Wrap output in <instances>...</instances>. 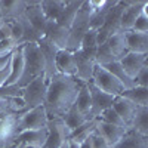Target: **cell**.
I'll return each mask as SVG.
<instances>
[{"label":"cell","mask_w":148,"mask_h":148,"mask_svg":"<svg viewBox=\"0 0 148 148\" xmlns=\"http://www.w3.org/2000/svg\"><path fill=\"white\" fill-rule=\"evenodd\" d=\"M89 144H90V148H111L99 135H98L96 132H93L90 135V138H89Z\"/></svg>","instance_id":"obj_38"},{"label":"cell","mask_w":148,"mask_h":148,"mask_svg":"<svg viewBox=\"0 0 148 148\" xmlns=\"http://www.w3.org/2000/svg\"><path fill=\"white\" fill-rule=\"evenodd\" d=\"M82 3L83 2H67L65 3V8L62 10V14H61V16L58 18L56 22L59 24L61 27H64V28L68 30L71 27L74 18H76V15H77V12H79Z\"/></svg>","instance_id":"obj_28"},{"label":"cell","mask_w":148,"mask_h":148,"mask_svg":"<svg viewBox=\"0 0 148 148\" xmlns=\"http://www.w3.org/2000/svg\"><path fill=\"white\" fill-rule=\"evenodd\" d=\"M105 43L108 45L111 53L114 55V58L117 61L125 53H127V51H126V40H125V31H117L116 34L111 36Z\"/></svg>","instance_id":"obj_27"},{"label":"cell","mask_w":148,"mask_h":148,"mask_svg":"<svg viewBox=\"0 0 148 148\" xmlns=\"http://www.w3.org/2000/svg\"><path fill=\"white\" fill-rule=\"evenodd\" d=\"M27 2H0L2 19H18L24 15Z\"/></svg>","instance_id":"obj_23"},{"label":"cell","mask_w":148,"mask_h":148,"mask_svg":"<svg viewBox=\"0 0 148 148\" xmlns=\"http://www.w3.org/2000/svg\"><path fill=\"white\" fill-rule=\"evenodd\" d=\"M119 62L121 65V68L125 70V73L127 76L135 80V77L138 76V73L148 64V53H132V52H127L125 53L120 59Z\"/></svg>","instance_id":"obj_10"},{"label":"cell","mask_w":148,"mask_h":148,"mask_svg":"<svg viewBox=\"0 0 148 148\" xmlns=\"http://www.w3.org/2000/svg\"><path fill=\"white\" fill-rule=\"evenodd\" d=\"M61 119H62V121H64V125L67 126V129L70 130V133H71L74 129H77L79 126H82L86 120H89L84 114H82L74 105H73Z\"/></svg>","instance_id":"obj_31"},{"label":"cell","mask_w":148,"mask_h":148,"mask_svg":"<svg viewBox=\"0 0 148 148\" xmlns=\"http://www.w3.org/2000/svg\"><path fill=\"white\" fill-rule=\"evenodd\" d=\"M46 88H47V79L45 76L37 77L36 80L28 83L25 88H22L21 99H22V102H24L27 110L45 104Z\"/></svg>","instance_id":"obj_6"},{"label":"cell","mask_w":148,"mask_h":148,"mask_svg":"<svg viewBox=\"0 0 148 148\" xmlns=\"http://www.w3.org/2000/svg\"><path fill=\"white\" fill-rule=\"evenodd\" d=\"M129 129L144 135V136H148V107H139L136 110V114H135Z\"/></svg>","instance_id":"obj_26"},{"label":"cell","mask_w":148,"mask_h":148,"mask_svg":"<svg viewBox=\"0 0 148 148\" xmlns=\"http://www.w3.org/2000/svg\"><path fill=\"white\" fill-rule=\"evenodd\" d=\"M39 46H40V51H42L43 58H45V77L49 80V79H52L53 76L58 74V71H56L58 49L47 39H45V37H42V40L39 42Z\"/></svg>","instance_id":"obj_15"},{"label":"cell","mask_w":148,"mask_h":148,"mask_svg":"<svg viewBox=\"0 0 148 148\" xmlns=\"http://www.w3.org/2000/svg\"><path fill=\"white\" fill-rule=\"evenodd\" d=\"M135 84H136V86H144V88H148V64L138 73V76L135 77Z\"/></svg>","instance_id":"obj_39"},{"label":"cell","mask_w":148,"mask_h":148,"mask_svg":"<svg viewBox=\"0 0 148 148\" xmlns=\"http://www.w3.org/2000/svg\"><path fill=\"white\" fill-rule=\"evenodd\" d=\"M25 148H31V147H25Z\"/></svg>","instance_id":"obj_47"},{"label":"cell","mask_w":148,"mask_h":148,"mask_svg":"<svg viewBox=\"0 0 148 148\" xmlns=\"http://www.w3.org/2000/svg\"><path fill=\"white\" fill-rule=\"evenodd\" d=\"M24 71V55H22V46L16 47L10 56V74L5 86L18 84Z\"/></svg>","instance_id":"obj_21"},{"label":"cell","mask_w":148,"mask_h":148,"mask_svg":"<svg viewBox=\"0 0 148 148\" xmlns=\"http://www.w3.org/2000/svg\"><path fill=\"white\" fill-rule=\"evenodd\" d=\"M98 120H101V121H105V123H108V125H114V126H120V127H126V125L121 121V119L117 116V113L113 110V108H107L104 113L98 117ZM127 129V127H126Z\"/></svg>","instance_id":"obj_34"},{"label":"cell","mask_w":148,"mask_h":148,"mask_svg":"<svg viewBox=\"0 0 148 148\" xmlns=\"http://www.w3.org/2000/svg\"><path fill=\"white\" fill-rule=\"evenodd\" d=\"M86 84H88V89H89V93H90V113H89V119H98L107 108L111 107L114 96L104 93L102 90L95 88L90 82L86 83Z\"/></svg>","instance_id":"obj_9"},{"label":"cell","mask_w":148,"mask_h":148,"mask_svg":"<svg viewBox=\"0 0 148 148\" xmlns=\"http://www.w3.org/2000/svg\"><path fill=\"white\" fill-rule=\"evenodd\" d=\"M14 148H25V145H22V144H18V145H15Z\"/></svg>","instance_id":"obj_46"},{"label":"cell","mask_w":148,"mask_h":148,"mask_svg":"<svg viewBox=\"0 0 148 148\" xmlns=\"http://www.w3.org/2000/svg\"><path fill=\"white\" fill-rule=\"evenodd\" d=\"M56 71L58 74H64V76H71V77L76 76V58H74V52H70L67 49L58 51Z\"/></svg>","instance_id":"obj_20"},{"label":"cell","mask_w":148,"mask_h":148,"mask_svg":"<svg viewBox=\"0 0 148 148\" xmlns=\"http://www.w3.org/2000/svg\"><path fill=\"white\" fill-rule=\"evenodd\" d=\"M80 148H90V144H89V139L86 141V142H83L82 145H80Z\"/></svg>","instance_id":"obj_44"},{"label":"cell","mask_w":148,"mask_h":148,"mask_svg":"<svg viewBox=\"0 0 148 148\" xmlns=\"http://www.w3.org/2000/svg\"><path fill=\"white\" fill-rule=\"evenodd\" d=\"M10 56H12V55H8V56H0V70L6 68V67L10 64Z\"/></svg>","instance_id":"obj_42"},{"label":"cell","mask_w":148,"mask_h":148,"mask_svg":"<svg viewBox=\"0 0 148 148\" xmlns=\"http://www.w3.org/2000/svg\"><path fill=\"white\" fill-rule=\"evenodd\" d=\"M22 89L18 88L16 84L12 86H3L0 88V99H8V98H21Z\"/></svg>","instance_id":"obj_36"},{"label":"cell","mask_w":148,"mask_h":148,"mask_svg":"<svg viewBox=\"0 0 148 148\" xmlns=\"http://www.w3.org/2000/svg\"><path fill=\"white\" fill-rule=\"evenodd\" d=\"M3 40H10V27L8 21H2L0 22V42Z\"/></svg>","instance_id":"obj_40"},{"label":"cell","mask_w":148,"mask_h":148,"mask_svg":"<svg viewBox=\"0 0 148 148\" xmlns=\"http://www.w3.org/2000/svg\"><path fill=\"white\" fill-rule=\"evenodd\" d=\"M22 16L36 31H39L43 36L47 19L40 8V2H27V8H25V12H24Z\"/></svg>","instance_id":"obj_13"},{"label":"cell","mask_w":148,"mask_h":148,"mask_svg":"<svg viewBox=\"0 0 148 148\" xmlns=\"http://www.w3.org/2000/svg\"><path fill=\"white\" fill-rule=\"evenodd\" d=\"M27 108L21 98L0 99V148H14L18 135V120Z\"/></svg>","instance_id":"obj_2"},{"label":"cell","mask_w":148,"mask_h":148,"mask_svg":"<svg viewBox=\"0 0 148 148\" xmlns=\"http://www.w3.org/2000/svg\"><path fill=\"white\" fill-rule=\"evenodd\" d=\"M148 6V2H123V10L120 18V30L121 31H130L135 21L141 10Z\"/></svg>","instance_id":"obj_11"},{"label":"cell","mask_w":148,"mask_h":148,"mask_svg":"<svg viewBox=\"0 0 148 148\" xmlns=\"http://www.w3.org/2000/svg\"><path fill=\"white\" fill-rule=\"evenodd\" d=\"M22 55H24V71L18 88H25L28 83L36 80L37 77L45 76V58L40 51L39 43H27L22 46Z\"/></svg>","instance_id":"obj_3"},{"label":"cell","mask_w":148,"mask_h":148,"mask_svg":"<svg viewBox=\"0 0 148 148\" xmlns=\"http://www.w3.org/2000/svg\"><path fill=\"white\" fill-rule=\"evenodd\" d=\"M121 96L129 99L136 107H148V88L144 86H133L130 89L123 90Z\"/></svg>","instance_id":"obj_24"},{"label":"cell","mask_w":148,"mask_h":148,"mask_svg":"<svg viewBox=\"0 0 148 148\" xmlns=\"http://www.w3.org/2000/svg\"><path fill=\"white\" fill-rule=\"evenodd\" d=\"M90 83L95 86V88H98L99 90H102L104 93L111 95V96H119V95H121L123 90H125L123 84L110 71H107L101 65L95 67Z\"/></svg>","instance_id":"obj_5"},{"label":"cell","mask_w":148,"mask_h":148,"mask_svg":"<svg viewBox=\"0 0 148 148\" xmlns=\"http://www.w3.org/2000/svg\"><path fill=\"white\" fill-rule=\"evenodd\" d=\"M43 37L51 42L58 51H64V49H67L68 30L64 28V27H61L56 21H47L45 33H43Z\"/></svg>","instance_id":"obj_12"},{"label":"cell","mask_w":148,"mask_h":148,"mask_svg":"<svg viewBox=\"0 0 148 148\" xmlns=\"http://www.w3.org/2000/svg\"><path fill=\"white\" fill-rule=\"evenodd\" d=\"M126 51L132 53H148V33L125 31Z\"/></svg>","instance_id":"obj_19"},{"label":"cell","mask_w":148,"mask_h":148,"mask_svg":"<svg viewBox=\"0 0 148 148\" xmlns=\"http://www.w3.org/2000/svg\"><path fill=\"white\" fill-rule=\"evenodd\" d=\"M82 84L84 83L79 82L76 77L64 74H56L47 80L43 105L49 119H61L74 105Z\"/></svg>","instance_id":"obj_1"},{"label":"cell","mask_w":148,"mask_h":148,"mask_svg":"<svg viewBox=\"0 0 148 148\" xmlns=\"http://www.w3.org/2000/svg\"><path fill=\"white\" fill-rule=\"evenodd\" d=\"M104 68H105L107 71H110V73L113 74V76L123 84L125 90L133 88V86H136V84H135V80H132V79L127 76V74L125 73V70L121 68V65H120L119 61H113V62H110V64L104 65Z\"/></svg>","instance_id":"obj_29"},{"label":"cell","mask_w":148,"mask_h":148,"mask_svg":"<svg viewBox=\"0 0 148 148\" xmlns=\"http://www.w3.org/2000/svg\"><path fill=\"white\" fill-rule=\"evenodd\" d=\"M47 139V127L37 130H24L19 132L15 138V145L22 144L31 148H42Z\"/></svg>","instance_id":"obj_18"},{"label":"cell","mask_w":148,"mask_h":148,"mask_svg":"<svg viewBox=\"0 0 148 148\" xmlns=\"http://www.w3.org/2000/svg\"><path fill=\"white\" fill-rule=\"evenodd\" d=\"M113 61H117V59L114 58L113 53H111L108 45H107V43L98 45L96 53H95V62H96V65L104 67V65H107V64H110V62H113Z\"/></svg>","instance_id":"obj_33"},{"label":"cell","mask_w":148,"mask_h":148,"mask_svg":"<svg viewBox=\"0 0 148 148\" xmlns=\"http://www.w3.org/2000/svg\"><path fill=\"white\" fill-rule=\"evenodd\" d=\"M127 130H129V129H126V127L108 125V123L101 121V120L96 119V129H95V132L99 135V136H101L111 148H113V147L123 138V135H125Z\"/></svg>","instance_id":"obj_16"},{"label":"cell","mask_w":148,"mask_h":148,"mask_svg":"<svg viewBox=\"0 0 148 148\" xmlns=\"http://www.w3.org/2000/svg\"><path fill=\"white\" fill-rule=\"evenodd\" d=\"M16 47H19V46L16 43H14L12 40H3V42H0V56L12 55Z\"/></svg>","instance_id":"obj_37"},{"label":"cell","mask_w":148,"mask_h":148,"mask_svg":"<svg viewBox=\"0 0 148 148\" xmlns=\"http://www.w3.org/2000/svg\"><path fill=\"white\" fill-rule=\"evenodd\" d=\"M92 9L89 6V2H83L76 18H74L71 27L68 28V42H67V51L77 52L84 34L89 31V21H90Z\"/></svg>","instance_id":"obj_4"},{"label":"cell","mask_w":148,"mask_h":148,"mask_svg":"<svg viewBox=\"0 0 148 148\" xmlns=\"http://www.w3.org/2000/svg\"><path fill=\"white\" fill-rule=\"evenodd\" d=\"M68 145H70V148H80V144H77V142L71 141L70 138H68Z\"/></svg>","instance_id":"obj_43"},{"label":"cell","mask_w":148,"mask_h":148,"mask_svg":"<svg viewBox=\"0 0 148 148\" xmlns=\"http://www.w3.org/2000/svg\"><path fill=\"white\" fill-rule=\"evenodd\" d=\"M59 148H70V145H68V141H65V142H64L62 145H61Z\"/></svg>","instance_id":"obj_45"},{"label":"cell","mask_w":148,"mask_h":148,"mask_svg":"<svg viewBox=\"0 0 148 148\" xmlns=\"http://www.w3.org/2000/svg\"><path fill=\"white\" fill-rule=\"evenodd\" d=\"M67 2H52V0H45V2H40V8L43 10V14L46 16L47 21H58V18L61 16L62 10L65 8Z\"/></svg>","instance_id":"obj_30"},{"label":"cell","mask_w":148,"mask_h":148,"mask_svg":"<svg viewBox=\"0 0 148 148\" xmlns=\"http://www.w3.org/2000/svg\"><path fill=\"white\" fill-rule=\"evenodd\" d=\"M9 74H10V64L3 68V70H0V88H3V86L6 84L8 82V77H9Z\"/></svg>","instance_id":"obj_41"},{"label":"cell","mask_w":148,"mask_h":148,"mask_svg":"<svg viewBox=\"0 0 148 148\" xmlns=\"http://www.w3.org/2000/svg\"><path fill=\"white\" fill-rule=\"evenodd\" d=\"M74 107H76L82 114H84L89 119V113H90V93L88 89V84H82V88L77 93V98L74 101Z\"/></svg>","instance_id":"obj_32"},{"label":"cell","mask_w":148,"mask_h":148,"mask_svg":"<svg viewBox=\"0 0 148 148\" xmlns=\"http://www.w3.org/2000/svg\"><path fill=\"white\" fill-rule=\"evenodd\" d=\"M148 136H144L135 130H127L123 138L113 147V148H148Z\"/></svg>","instance_id":"obj_22"},{"label":"cell","mask_w":148,"mask_h":148,"mask_svg":"<svg viewBox=\"0 0 148 148\" xmlns=\"http://www.w3.org/2000/svg\"><path fill=\"white\" fill-rule=\"evenodd\" d=\"M70 138V130L64 125L62 119H49L47 121V139L42 148H59Z\"/></svg>","instance_id":"obj_8"},{"label":"cell","mask_w":148,"mask_h":148,"mask_svg":"<svg viewBox=\"0 0 148 148\" xmlns=\"http://www.w3.org/2000/svg\"><path fill=\"white\" fill-rule=\"evenodd\" d=\"M95 129H96V119H89L82 126H79L77 129H74L70 133V139L82 145L83 142H86L90 138V135L95 132Z\"/></svg>","instance_id":"obj_25"},{"label":"cell","mask_w":148,"mask_h":148,"mask_svg":"<svg viewBox=\"0 0 148 148\" xmlns=\"http://www.w3.org/2000/svg\"><path fill=\"white\" fill-rule=\"evenodd\" d=\"M111 108L116 111L117 116L121 119V121L125 123L126 127L129 129L135 114H136V110L139 107H136L135 104H132L129 99H126V98H123L121 95H119V96H114L113 104H111Z\"/></svg>","instance_id":"obj_17"},{"label":"cell","mask_w":148,"mask_h":148,"mask_svg":"<svg viewBox=\"0 0 148 148\" xmlns=\"http://www.w3.org/2000/svg\"><path fill=\"white\" fill-rule=\"evenodd\" d=\"M49 116L45 110V105H39L27 110L22 113L18 120V133L24 130H37V129H45L47 127Z\"/></svg>","instance_id":"obj_7"},{"label":"cell","mask_w":148,"mask_h":148,"mask_svg":"<svg viewBox=\"0 0 148 148\" xmlns=\"http://www.w3.org/2000/svg\"><path fill=\"white\" fill-rule=\"evenodd\" d=\"M147 8H144L141 10V14L138 15L136 21H135L133 27H132V31H135V33H148V14H147L148 9Z\"/></svg>","instance_id":"obj_35"},{"label":"cell","mask_w":148,"mask_h":148,"mask_svg":"<svg viewBox=\"0 0 148 148\" xmlns=\"http://www.w3.org/2000/svg\"><path fill=\"white\" fill-rule=\"evenodd\" d=\"M74 58H76V77L82 83H89L92 80V74L96 67V62L93 58L86 56L82 51L74 52Z\"/></svg>","instance_id":"obj_14"}]
</instances>
